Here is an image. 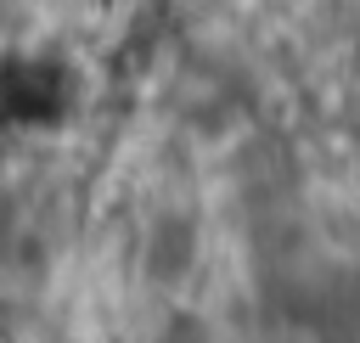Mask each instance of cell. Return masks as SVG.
<instances>
[{
	"mask_svg": "<svg viewBox=\"0 0 360 343\" xmlns=\"http://www.w3.org/2000/svg\"><path fill=\"white\" fill-rule=\"evenodd\" d=\"M197 264H202V225H197V214L180 208V202H158V214L141 231V259H135L141 281L169 292V287H186L197 276Z\"/></svg>",
	"mask_w": 360,
	"mask_h": 343,
	"instance_id": "obj_1",
	"label": "cell"
}]
</instances>
